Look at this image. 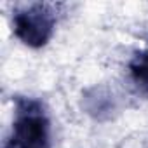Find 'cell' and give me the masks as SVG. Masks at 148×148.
<instances>
[{"label":"cell","instance_id":"6da1fadb","mask_svg":"<svg viewBox=\"0 0 148 148\" xmlns=\"http://www.w3.org/2000/svg\"><path fill=\"white\" fill-rule=\"evenodd\" d=\"M51 124L40 101L16 98L14 122L4 148H49Z\"/></svg>","mask_w":148,"mask_h":148},{"label":"cell","instance_id":"7a4b0ae2","mask_svg":"<svg viewBox=\"0 0 148 148\" xmlns=\"http://www.w3.org/2000/svg\"><path fill=\"white\" fill-rule=\"evenodd\" d=\"M56 7L52 4H30L12 16L14 35L28 47H44L56 28Z\"/></svg>","mask_w":148,"mask_h":148},{"label":"cell","instance_id":"3957f363","mask_svg":"<svg viewBox=\"0 0 148 148\" xmlns=\"http://www.w3.org/2000/svg\"><path fill=\"white\" fill-rule=\"evenodd\" d=\"M129 70H131V79L134 80L138 89L148 94V49L138 52L132 58Z\"/></svg>","mask_w":148,"mask_h":148}]
</instances>
